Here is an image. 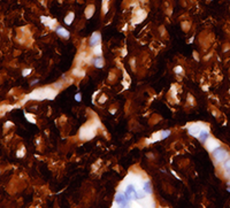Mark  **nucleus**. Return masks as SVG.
<instances>
[{"instance_id": "f257e3e1", "label": "nucleus", "mask_w": 230, "mask_h": 208, "mask_svg": "<svg viewBox=\"0 0 230 208\" xmlns=\"http://www.w3.org/2000/svg\"><path fill=\"white\" fill-rule=\"evenodd\" d=\"M113 206L120 207V208H127L131 206V202L127 198V195L123 193V191L118 190V192H116V194H115V197H114V203H113Z\"/></svg>"}, {"instance_id": "f03ea898", "label": "nucleus", "mask_w": 230, "mask_h": 208, "mask_svg": "<svg viewBox=\"0 0 230 208\" xmlns=\"http://www.w3.org/2000/svg\"><path fill=\"white\" fill-rule=\"evenodd\" d=\"M210 153H212V156H213L215 163H222L223 161H225V160L229 158L228 151L225 150V148H223L222 146L216 147L215 150H213Z\"/></svg>"}, {"instance_id": "7ed1b4c3", "label": "nucleus", "mask_w": 230, "mask_h": 208, "mask_svg": "<svg viewBox=\"0 0 230 208\" xmlns=\"http://www.w3.org/2000/svg\"><path fill=\"white\" fill-rule=\"evenodd\" d=\"M205 127V124L204 123H192L190 124L189 127H188V132H189V135L192 137H198V135H199V132L201 131V129Z\"/></svg>"}, {"instance_id": "20e7f679", "label": "nucleus", "mask_w": 230, "mask_h": 208, "mask_svg": "<svg viewBox=\"0 0 230 208\" xmlns=\"http://www.w3.org/2000/svg\"><path fill=\"white\" fill-rule=\"evenodd\" d=\"M198 140L200 142L201 144H206V142L210 138V129H208V127L207 125H205L204 128L201 129V131L199 132V135H198Z\"/></svg>"}, {"instance_id": "39448f33", "label": "nucleus", "mask_w": 230, "mask_h": 208, "mask_svg": "<svg viewBox=\"0 0 230 208\" xmlns=\"http://www.w3.org/2000/svg\"><path fill=\"white\" fill-rule=\"evenodd\" d=\"M99 44H101V33L99 31H96V32L92 33L90 39H89V45L92 48V47H94L96 45H99Z\"/></svg>"}, {"instance_id": "423d86ee", "label": "nucleus", "mask_w": 230, "mask_h": 208, "mask_svg": "<svg viewBox=\"0 0 230 208\" xmlns=\"http://www.w3.org/2000/svg\"><path fill=\"white\" fill-rule=\"evenodd\" d=\"M142 188H143V191H144L146 194L152 195L153 194V186H152V183L150 179L145 178L143 181V184H142Z\"/></svg>"}, {"instance_id": "0eeeda50", "label": "nucleus", "mask_w": 230, "mask_h": 208, "mask_svg": "<svg viewBox=\"0 0 230 208\" xmlns=\"http://www.w3.org/2000/svg\"><path fill=\"white\" fill-rule=\"evenodd\" d=\"M55 32H57V35H58L59 37L65 38V39H68L69 38V36H70L69 31L61 26H57V28H55Z\"/></svg>"}, {"instance_id": "6e6552de", "label": "nucleus", "mask_w": 230, "mask_h": 208, "mask_svg": "<svg viewBox=\"0 0 230 208\" xmlns=\"http://www.w3.org/2000/svg\"><path fill=\"white\" fill-rule=\"evenodd\" d=\"M40 20L43 21V23H44L46 26H50V29H55L57 26H58V24H57V21L51 19V17H47V16H41Z\"/></svg>"}, {"instance_id": "1a4fd4ad", "label": "nucleus", "mask_w": 230, "mask_h": 208, "mask_svg": "<svg viewBox=\"0 0 230 208\" xmlns=\"http://www.w3.org/2000/svg\"><path fill=\"white\" fill-rule=\"evenodd\" d=\"M205 146L207 147V150L210 151V152H212L213 150H215L216 147H219V146H221L220 145V143L217 142L216 139H214V138H210L207 142H206V144H205Z\"/></svg>"}, {"instance_id": "9d476101", "label": "nucleus", "mask_w": 230, "mask_h": 208, "mask_svg": "<svg viewBox=\"0 0 230 208\" xmlns=\"http://www.w3.org/2000/svg\"><path fill=\"white\" fill-rule=\"evenodd\" d=\"M92 65L94 66L96 68L100 69V68H103L105 66V60H104L103 57H96L94 59H92Z\"/></svg>"}, {"instance_id": "9b49d317", "label": "nucleus", "mask_w": 230, "mask_h": 208, "mask_svg": "<svg viewBox=\"0 0 230 208\" xmlns=\"http://www.w3.org/2000/svg\"><path fill=\"white\" fill-rule=\"evenodd\" d=\"M222 169L224 171V176L230 179V158H228L225 161L222 162Z\"/></svg>"}, {"instance_id": "f8f14e48", "label": "nucleus", "mask_w": 230, "mask_h": 208, "mask_svg": "<svg viewBox=\"0 0 230 208\" xmlns=\"http://www.w3.org/2000/svg\"><path fill=\"white\" fill-rule=\"evenodd\" d=\"M135 17H136V20H135V23H139V22H142L143 20L146 17V12H145L144 9H138V12L136 14H135Z\"/></svg>"}, {"instance_id": "ddd939ff", "label": "nucleus", "mask_w": 230, "mask_h": 208, "mask_svg": "<svg viewBox=\"0 0 230 208\" xmlns=\"http://www.w3.org/2000/svg\"><path fill=\"white\" fill-rule=\"evenodd\" d=\"M94 11H96V7L93 6V5H89V6L86 7V8H85V12H84L86 19H91L92 15L94 14Z\"/></svg>"}, {"instance_id": "4468645a", "label": "nucleus", "mask_w": 230, "mask_h": 208, "mask_svg": "<svg viewBox=\"0 0 230 208\" xmlns=\"http://www.w3.org/2000/svg\"><path fill=\"white\" fill-rule=\"evenodd\" d=\"M92 54L96 55V57H101L103 55V46H101V44L92 47Z\"/></svg>"}, {"instance_id": "2eb2a0df", "label": "nucleus", "mask_w": 230, "mask_h": 208, "mask_svg": "<svg viewBox=\"0 0 230 208\" xmlns=\"http://www.w3.org/2000/svg\"><path fill=\"white\" fill-rule=\"evenodd\" d=\"M74 19H75V14L72 13V12H70V13L67 14L63 21H65V23H66L67 26H70L72 22H74Z\"/></svg>"}, {"instance_id": "dca6fc26", "label": "nucleus", "mask_w": 230, "mask_h": 208, "mask_svg": "<svg viewBox=\"0 0 230 208\" xmlns=\"http://www.w3.org/2000/svg\"><path fill=\"white\" fill-rule=\"evenodd\" d=\"M108 4H109V0H103V7H101L103 15H106L107 12H108Z\"/></svg>"}, {"instance_id": "f3484780", "label": "nucleus", "mask_w": 230, "mask_h": 208, "mask_svg": "<svg viewBox=\"0 0 230 208\" xmlns=\"http://www.w3.org/2000/svg\"><path fill=\"white\" fill-rule=\"evenodd\" d=\"M72 75H75L76 77H82V76L85 75V72H84V70H81L79 68H75V69L72 70Z\"/></svg>"}, {"instance_id": "a211bd4d", "label": "nucleus", "mask_w": 230, "mask_h": 208, "mask_svg": "<svg viewBox=\"0 0 230 208\" xmlns=\"http://www.w3.org/2000/svg\"><path fill=\"white\" fill-rule=\"evenodd\" d=\"M171 131L170 130H162L160 131V137H161V140L162 139H166V138H168V137L170 136Z\"/></svg>"}, {"instance_id": "6ab92c4d", "label": "nucleus", "mask_w": 230, "mask_h": 208, "mask_svg": "<svg viewBox=\"0 0 230 208\" xmlns=\"http://www.w3.org/2000/svg\"><path fill=\"white\" fill-rule=\"evenodd\" d=\"M174 72L175 74H177V75H183V68L181 67V66H176L175 68H174Z\"/></svg>"}, {"instance_id": "aec40b11", "label": "nucleus", "mask_w": 230, "mask_h": 208, "mask_svg": "<svg viewBox=\"0 0 230 208\" xmlns=\"http://www.w3.org/2000/svg\"><path fill=\"white\" fill-rule=\"evenodd\" d=\"M31 74V69H24L23 72H22V75L26 77V76H28V75H30Z\"/></svg>"}, {"instance_id": "412c9836", "label": "nucleus", "mask_w": 230, "mask_h": 208, "mask_svg": "<svg viewBox=\"0 0 230 208\" xmlns=\"http://www.w3.org/2000/svg\"><path fill=\"white\" fill-rule=\"evenodd\" d=\"M75 100H76L77 102H79V101L82 100V94H81V93H77V94H75Z\"/></svg>"}, {"instance_id": "4be33fe9", "label": "nucleus", "mask_w": 230, "mask_h": 208, "mask_svg": "<svg viewBox=\"0 0 230 208\" xmlns=\"http://www.w3.org/2000/svg\"><path fill=\"white\" fill-rule=\"evenodd\" d=\"M26 118H28V120L30 121V122H32V123H36V120H33L32 117H31L32 115H29V114H26Z\"/></svg>"}, {"instance_id": "5701e85b", "label": "nucleus", "mask_w": 230, "mask_h": 208, "mask_svg": "<svg viewBox=\"0 0 230 208\" xmlns=\"http://www.w3.org/2000/svg\"><path fill=\"white\" fill-rule=\"evenodd\" d=\"M54 87H57V90H59L60 87H62V83L60 82V83H55L54 84Z\"/></svg>"}, {"instance_id": "b1692460", "label": "nucleus", "mask_w": 230, "mask_h": 208, "mask_svg": "<svg viewBox=\"0 0 230 208\" xmlns=\"http://www.w3.org/2000/svg\"><path fill=\"white\" fill-rule=\"evenodd\" d=\"M100 98H101V99H100V101H99L100 104H103V102H105L106 100H107V98H106V96H101V97H100Z\"/></svg>"}]
</instances>
